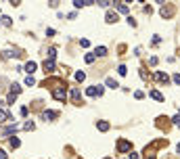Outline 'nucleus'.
<instances>
[{"instance_id": "f257e3e1", "label": "nucleus", "mask_w": 180, "mask_h": 159, "mask_svg": "<svg viewBox=\"0 0 180 159\" xmlns=\"http://www.w3.org/2000/svg\"><path fill=\"white\" fill-rule=\"evenodd\" d=\"M53 96H55L57 101H65V96H67V92H65V84H59V86L53 88Z\"/></svg>"}, {"instance_id": "a878e982", "label": "nucleus", "mask_w": 180, "mask_h": 159, "mask_svg": "<svg viewBox=\"0 0 180 159\" xmlns=\"http://www.w3.org/2000/svg\"><path fill=\"white\" fill-rule=\"evenodd\" d=\"M23 128H25V130H34V122H25Z\"/></svg>"}, {"instance_id": "9d476101", "label": "nucleus", "mask_w": 180, "mask_h": 159, "mask_svg": "<svg viewBox=\"0 0 180 159\" xmlns=\"http://www.w3.org/2000/svg\"><path fill=\"white\" fill-rule=\"evenodd\" d=\"M11 119V115H9V111H4V109H0V124L2 122H9Z\"/></svg>"}, {"instance_id": "f8f14e48", "label": "nucleus", "mask_w": 180, "mask_h": 159, "mask_svg": "<svg viewBox=\"0 0 180 159\" xmlns=\"http://www.w3.org/2000/svg\"><path fill=\"white\" fill-rule=\"evenodd\" d=\"M105 55H107V48H105V46H96L94 57H105Z\"/></svg>"}, {"instance_id": "6ab92c4d", "label": "nucleus", "mask_w": 180, "mask_h": 159, "mask_svg": "<svg viewBox=\"0 0 180 159\" xmlns=\"http://www.w3.org/2000/svg\"><path fill=\"white\" fill-rule=\"evenodd\" d=\"M115 9H117L120 13H128V6H126V4H122V2H117V4H115Z\"/></svg>"}, {"instance_id": "72a5a7b5", "label": "nucleus", "mask_w": 180, "mask_h": 159, "mask_svg": "<svg viewBox=\"0 0 180 159\" xmlns=\"http://www.w3.org/2000/svg\"><path fill=\"white\" fill-rule=\"evenodd\" d=\"M176 151H178V153H180V145H178V147H176Z\"/></svg>"}, {"instance_id": "c756f323", "label": "nucleus", "mask_w": 180, "mask_h": 159, "mask_svg": "<svg viewBox=\"0 0 180 159\" xmlns=\"http://www.w3.org/2000/svg\"><path fill=\"white\" fill-rule=\"evenodd\" d=\"M13 103H15V94L11 92V94H9V105H13Z\"/></svg>"}, {"instance_id": "412c9836", "label": "nucleus", "mask_w": 180, "mask_h": 159, "mask_svg": "<svg viewBox=\"0 0 180 159\" xmlns=\"http://www.w3.org/2000/svg\"><path fill=\"white\" fill-rule=\"evenodd\" d=\"M117 73H120V76H126V73H128V67H126V65H120V67H117Z\"/></svg>"}, {"instance_id": "1a4fd4ad", "label": "nucleus", "mask_w": 180, "mask_h": 159, "mask_svg": "<svg viewBox=\"0 0 180 159\" xmlns=\"http://www.w3.org/2000/svg\"><path fill=\"white\" fill-rule=\"evenodd\" d=\"M57 115H59V113H57V111H44V113H42V117H44V119H46V122H48V119H55Z\"/></svg>"}, {"instance_id": "f3484780", "label": "nucleus", "mask_w": 180, "mask_h": 159, "mask_svg": "<svg viewBox=\"0 0 180 159\" xmlns=\"http://www.w3.org/2000/svg\"><path fill=\"white\" fill-rule=\"evenodd\" d=\"M11 92H13V94L17 96V94L21 92V86H19V84H11Z\"/></svg>"}, {"instance_id": "c85d7f7f", "label": "nucleus", "mask_w": 180, "mask_h": 159, "mask_svg": "<svg viewBox=\"0 0 180 159\" xmlns=\"http://www.w3.org/2000/svg\"><path fill=\"white\" fill-rule=\"evenodd\" d=\"M99 4H101V6H105V9H107V6H111V2H109V0H103V2H99Z\"/></svg>"}, {"instance_id": "5701e85b", "label": "nucleus", "mask_w": 180, "mask_h": 159, "mask_svg": "<svg viewBox=\"0 0 180 159\" xmlns=\"http://www.w3.org/2000/svg\"><path fill=\"white\" fill-rule=\"evenodd\" d=\"M34 84H36L34 76H27V78H25V86H34Z\"/></svg>"}, {"instance_id": "ddd939ff", "label": "nucleus", "mask_w": 180, "mask_h": 159, "mask_svg": "<svg viewBox=\"0 0 180 159\" xmlns=\"http://www.w3.org/2000/svg\"><path fill=\"white\" fill-rule=\"evenodd\" d=\"M151 96H153L155 101H159V103L163 101V94H161V92H157V90H151Z\"/></svg>"}, {"instance_id": "b1692460", "label": "nucleus", "mask_w": 180, "mask_h": 159, "mask_svg": "<svg viewBox=\"0 0 180 159\" xmlns=\"http://www.w3.org/2000/svg\"><path fill=\"white\" fill-rule=\"evenodd\" d=\"M19 145H21V140H19V138H11V147H13V149H17Z\"/></svg>"}, {"instance_id": "cd10ccee", "label": "nucleus", "mask_w": 180, "mask_h": 159, "mask_svg": "<svg viewBox=\"0 0 180 159\" xmlns=\"http://www.w3.org/2000/svg\"><path fill=\"white\" fill-rule=\"evenodd\" d=\"M172 122H174V124H176V126L180 128V115H176V117H172Z\"/></svg>"}, {"instance_id": "393cba45", "label": "nucleus", "mask_w": 180, "mask_h": 159, "mask_svg": "<svg viewBox=\"0 0 180 159\" xmlns=\"http://www.w3.org/2000/svg\"><path fill=\"white\" fill-rule=\"evenodd\" d=\"M55 55H57V48H50L48 50V59H55Z\"/></svg>"}, {"instance_id": "a211bd4d", "label": "nucleus", "mask_w": 180, "mask_h": 159, "mask_svg": "<svg viewBox=\"0 0 180 159\" xmlns=\"http://www.w3.org/2000/svg\"><path fill=\"white\" fill-rule=\"evenodd\" d=\"M107 86H109V88H117L120 84H117V82H115L113 78H107Z\"/></svg>"}, {"instance_id": "f704fd0d", "label": "nucleus", "mask_w": 180, "mask_h": 159, "mask_svg": "<svg viewBox=\"0 0 180 159\" xmlns=\"http://www.w3.org/2000/svg\"><path fill=\"white\" fill-rule=\"evenodd\" d=\"M105 159H109V157H105Z\"/></svg>"}, {"instance_id": "aec40b11", "label": "nucleus", "mask_w": 180, "mask_h": 159, "mask_svg": "<svg viewBox=\"0 0 180 159\" xmlns=\"http://www.w3.org/2000/svg\"><path fill=\"white\" fill-rule=\"evenodd\" d=\"M88 2H84V0H73V6L76 9H82V6H86Z\"/></svg>"}, {"instance_id": "473e14b6", "label": "nucleus", "mask_w": 180, "mask_h": 159, "mask_svg": "<svg viewBox=\"0 0 180 159\" xmlns=\"http://www.w3.org/2000/svg\"><path fill=\"white\" fill-rule=\"evenodd\" d=\"M130 159H138V155L136 153H130Z\"/></svg>"}, {"instance_id": "4468645a", "label": "nucleus", "mask_w": 180, "mask_h": 159, "mask_svg": "<svg viewBox=\"0 0 180 159\" xmlns=\"http://www.w3.org/2000/svg\"><path fill=\"white\" fill-rule=\"evenodd\" d=\"M15 132H17V124H15V126H6V128L2 130V134H15Z\"/></svg>"}, {"instance_id": "0eeeda50", "label": "nucleus", "mask_w": 180, "mask_h": 159, "mask_svg": "<svg viewBox=\"0 0 180 159\" xmlns=\"http://www.w3.org/2000/svg\"><path fill=\"white\" fill-rule=\"evenodd\" d=\"M172 15H174V6H161V17L163 19H168Z\"/></svg>"}, {"instance_id": "423d86ee", "label": "nucleus", "mask_w": 180, "mask_h": 159, "mask_svg": "<svg viewBox=\"0 0 180 159\" xmlns=\"http://www.w3.org/2000/svg\"><path fill=\"white\" fill-rule=\"evenodd\" d=\"M155 80L159 82V84H168V82H170V78H168L163 71H157V73H155Z\"/></svg>"}, {"instance_id": "4be33fe9", "label": "nucleus", "mask_w": 180, "mask_h": 159, "mask_svg": "<svg viewBox=\"0 0 180 159\" xmlns=\"http://www.w3.org/2000/svg\"><path fill=\"white\" fill-rule=\"evenodd\" d=\"M76 80H78V82H84V80H86V73H84V71H78V73H76Z\"/></svg>"}, {"instance_id": "f03ea898", "label": "nucleus", "mask_w": 180, "mask_h": 159, "mask_svg": "<svg viewBox=\"0 0 180 159\" xmlns=\"http://www.w3.org/2000/svg\"><path fill=\"white\" fill-rule=\"evenodd\" d=\"M86 94H88V96H101V94H103V86H99V84H96V86L86 88Z\"/></svg>"}, {"instance_id": "6e6552de", "label": "nucleus", "mask_w": 180, "mask_h": 159, "mask_svg": "<svg viewBox=\"0 0 180 159\" xmlns=\"http://www.w3.org/2000/svg\"><path fill=\"white\" fill-rule=\"evenodd\" d=\"M23 69H25L27 73H34V71L38 69V65H36L34 61H27V63H25V67H23Z\"/></svg>"}, {"instance_id": "2eb2a0df", "label": "nucleus", "mask_w": 180, "mask_h": 159, "mask_svg": "<svg viewBox=\"0 0 180 159\" xmlns=\"http://www.w3.org/2000/svg\"><path fill=\"white\" fill-rule=\"evenodd\" d=\"M105 19H107V23H113V21H117V15H115V13H107Z\"/></svg>"}, {"instance_id": "dca6fc26", "label": "nucleus", "mask_w": 180, "mask_h": 159, "mask_svg": "<svg viewBox=\"0 0 180 159\" xmlns=\"http://www.w3.org/2000/svg\"><path fill=\"white\" fill-rule=\"evenodd\" d=\"M96 128H99L101 132H107V130H109V124H107V122H99V124H96Z\"/></svg>"}, {"instance_id": "39448f33", "label": "nucleus", "mask_w": 180, "mask_h": 159, "mask_svg": "<svg viewBox=\"0 0 180 159\" xmlns=\"http://www.w3.org/2000/svg\"><path fill=\"white\" fill-rule=\"evenodd\" d=\"M42 67H44V71H46V73H53L55 71V59H46Z\"/></svg>"}, {"instance_id": "9b49d317", "label": "nucleus", "mask_w": 180, "mask_h": 159, "mask_svg": "<svg viewBox=\"0 0 180 159\" xmlns=\"http://www.w3.org/2000/svg\"><path fill=\"white\" fill-rule=\"evenodd\" d=\"M0 23H2V25H6V27H11V25H13V21H11V17L2 15V17H0Z\"/></svg>"}, {"instance_id": "7c9ffc66", "label": "nucleus", "mask_w": 180, "mask_h": 159, "mask_svg": "<svg viewBox=\"0 0 180 159\" xmlns=\"http://www.w3.org/2000/svg\"><path fill=\"white\" fill-rule=\"evenodd\" d=\"M174 82H176V84H180V73H176V76H174Z\"/></svg>"}, {"instance_id": "20e7f679", "label": "nucleus", "mask_w": 180, "mask_h": 159, "mask_svg": "<svg viewBox=\"0 0 180 159\" xmlns=\"http://www.w3.org/2000/svg\"><path fill=\"white\" fill-rule=\"evenodd\" d=\"M71 103H73V105H82V94H80V88H71Z\"/></svg>"}, {"instance_id": "2f4dec72", "label": "nucleus", "mask_w": 180, "mask_h": 159, "mask_svg": "<svg viewBox=\"0 0 180 159\" xmlns=\"http://www.w3.org/2000/svg\"><path fill=\"white\" fill-rule=\"evenodd\" d=\"M0 159H6V153H4L2 149H0Z\"/></svg>"}, {"instance_id": "bb28decb", "label": "nucleus", "mask_w": 180, "mask_h": 159, "mask_svg": "<svg viewBox=\"0 0 180 159\" xmlns=\"http://www.w3.org/2000/svg\"><path fill=\"white\" fill-rule=\"evenodd\" d=\"M92 61H94V55H92V53L86 55V63H92Z\"/></svg>"}, {"instance_id": "7ed1b4c3", "label": "nucleus", "mask_w": 180, "mask_h": 159, "mask_svg": "<svg viewBox=\"0 0 180 159\" xmlns=\"http://www.w3.org/2000/svg\"><path fill=\"white\" fill-rule=\"evenodd\" d=\"M117 151H120V153H130V151H132V145L122 138V140H117Z\"/></svg>"}]
</instances>
